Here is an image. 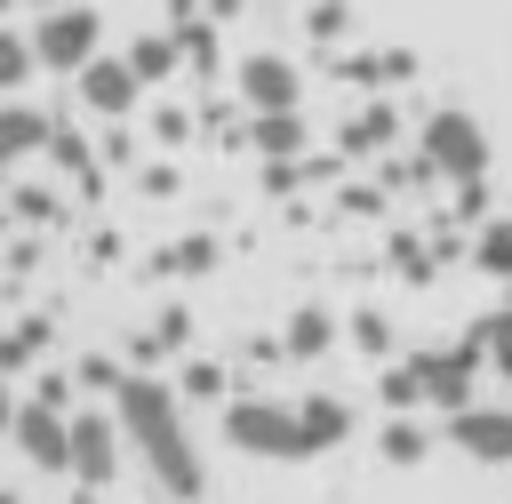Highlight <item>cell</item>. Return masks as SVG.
Instances as JSON below:
<instances>
[{
  "mask_svg": "<svg viewBox=\"0 0 512 504\" xmlns=\"http://www.w3.org/2000/svg\"><path fill=\"white\" fill-rule=\"evenodd\" d=\"M112 432L144 456V472H152V488H160L168 504H200V496H208V464H200V448H192V432H184V400L168 392V376L128 368L120 392H112Z\"/></svg>",
  "mask_w": 512,
  "mask_h": 504,
  "instance_id": "6da1fadb",
  "label": "cell"
},
{
  "mask_svg": "<svg viewBox=\"0 0 512 504\" xmlns=\"http://www.w3.org/2000/svg\"><path fill=\"white\" fill-rule=\"evenodd\" d=\"M416 160H424V176H448V184H480V176H488V128H480L472 112L440 104V112H424Z\"/></svg>",
  "mask_w": 512,
  "mask_h": 504,
  "instance_id": "7a4b0ae2",
  "label": "cell"
},
{
  "mask_svg": "<svg viewBox=\"0 0 512 504\" xmlns=\"http://www.w3.org/2000/svg\"><path fill=\"white\" fill-rule=\"evenodd\" d=\"M224 440H232L240 456L304 464V456H296V408H288V400H264V392H240V400H224Z\"/></svg>",
  "mask_w": 512,
  "mask_h": 504,
  "instance_id": "3957f363",
  "label": "cell"
},
{
  "mask_svg": "<svg viewBox=\"0 0 512 504\" xmlns=\"http://www.w3.org/2000/svg\"><path fill=\"white\" fill-rule=\"evenodd\" d=\"M96 8H80V0H56V8H40L32 16V64H48V72H88L96 64Z\"/></svg>",
  "mask_w": 512,
  "mask_h": 504,
  "instance_id": "277c9868",
  "label": "cell"
},
{
  "mask_svg": "<svg viewBox=\"0 0 512 504\" xmlns=\"http://www.w3.org/2000/svg\"><path fill=\"white\" fill-rule=\"evenodd\" d=\"M408 376H416V400H432V408H472V392H480V352L472 344H448V352H416L408 360Z\"/></svg>",
  "mask_w": 512,
  "mask_h": 504,
  "instance_id": "5b68a950",
  "label": "cell"
},
{
  "mask_svg": "<svg viewBox=\"0 0 512 504\" xmlns=\"http://www.w3.org/2000/svg\"><path fill=\"white\" fill-rule=\"evenodd\" d=\"M64 472H72L80 488H104V480L120 472V432H112V416H64Z\"/></svg>",
  "mask_w": 512,
  "mask_h": 504,
  "instance_id": "8992f818",
  "label": "cell"
},
{
  "mask_svg": "<svg viewBox=\"0 0 512 504\" xmlns=\"http://www.w3.org/2000/svg\"><path fill=\"white\" fill-rule=\"evenodd\" d=\"M448 440L472 456V464H512V408L504 400H472L448 416Z\"/></svg>",
  "mask_w": 512,
  "mask_h": 504,
  "instance_id": "52a82bcc",
  "label": "cell"
},
{
  "mask_svg": "<svg viewBox=\"0 0 512 504\" xmlns=\"http://www.w3.org/2000/svg\"><path fill=\"white\" fill-rule=\"evenodd\" d=\"M240 96L256 104V120H272V112H296V96H304V72H296L288 56H272V48H256V56L240 64Z\"/></svg>",
  "mask_w": 512,
  "mask_h": 504,
  "instance_id": "ba28073f",
  "label": "cell"
},
{
  "mask_svg": "<svg viewBox=\"0 0 512 504\" xmlns=\"http://www.w3.org/2000/svg\"><path fill=\"white\" fill-rule=\"evenodd\" d=\"M336 440H352V400L344 392H304L296 400V456H328Z\"/></svg>",
  "mask_w": 512,
  "mask_h": 504,
  "instance_id": "9c48e42d",
  "label": "cell"
},
{
  "mask_svg": "<svg viewBox=\"0 0 512 504\" xmlns=\"http://www.w3.org/2000/svg\"><path fill=\"white\" fill-rule=\"evenodd\" d=\"M72 80H80V104H88L96 120H128V112H136V96H144V88H136V72H128L120 56H96V64H88V72H72Z\"/></svg>",
  "mask_w": 512,
  "mask_h": 504,
  "instance_id": "30bf717a",
  "label": "cell"
},
{
  "mask_svg": "<svg viewBox=\"0 0 512 504\" xmlns=\"http://www.w3.org/2000/svg\"><path fill=\"white\" fill-rule=\"evenodd\" d=\"M8 432H16V448H24L32 472H64V416H48V408H16Z\"/></svg>",
  "mask_w": 512,
  "mask_h": 504,
  "instance_id": "8fae6325",
  "label": "cell"
},
{
  "mask_svg": "<svg viewBox=\"0 0 512 504\" xmlns=\"http://www.w3.org/2000/svg\"><path fill=\"white\" fill-rule=\"evenodd\" d=\"M408 72H416L408 48H368V56H344V64H336L344 88H392V80H408Z\"/></svg>",
  "mask_w": 512,
  "mask_h": 504,
  "instance_id": "7c38bea8",
  "label": "cell"
},
{
  "mask_svg": "<svg viewBox=\"0 0 512 504\" xmlns=\"http://www.w3.org/2000/svg\"><path fill=\"white\" fill-rule=\"evenodd\" d=\"M392 136H400V112H392V104H360V112L344 120V152H352V160H376Z\"/></svg>",
  "mask_w": 512,
  "mask_h": 504,
  "instance_id": "4fadbf2b",
  "label": "cell"
},
{
  "mask_svg": "<svg viewBox=\"0 0 512 504\" xmlns=\"http://www.w3.org/2000/svg\"><path fill=\"white\" fill-rule=\"evenodd\" d=\"M280 344H288V360H320V352L336 344V320H328L320 304H304V312H288V328H280Z\"/></svg>",
  "mask_w": 512,
  "mask_h": 504,
  "instance_id": "5bb4252c",
  "label": "cell"
},
{
  "mask_svg": "<svg viewBox=\"0 0 512 504\" xmlns=\"http://www.w3.org/2000/svg\"><path fill=\"white\" fill-rule=\"evenodd\" d=\"M40 144H48V120L32 104H0V168L24 160V152H40Z\"/></svg>",
  "mask_w": 512,
  "mask_h": 504,
  "instance_id": "9a60e30c",
  "label": "cell"
},
{
  "mask_svg": "<svg viewBox=\"0 0 512 504\" xmlns=\"http://www.w3.org/2000/svg\"><path fill=\"white\" fill-rule=\"evenodd\" d=\"M248 144H256L272 168H280V160H296V152H304V112H272V120H256V128H248Z\"/></svg>",
  "mask_w": 512,
  "mask_h": 504,
  "instance_id": "2e32d148",
  "label": "cell"
},
{
  "mask_svg": "<svg viewBox=\"0 0 512 504\" xmlns=\"http://www.w3.org/2000/svg\"><path fill=\"white\" fill-rule=\"evenodd\" d=\"M472 264H480L488 280H512V216H488V224L472 232Z\"/></svg>",
  "mask_w": 512,
  "mask_h": 504,
  "instance_id": "e0dca14e",
  "label": "cell"
},
{
  "mask_svg": "<svg viewBox=\"0 0 512 504\" xmlns=\"http://www.w3.org/2000/svg\"><path fill=\"white\" fill-rule=\"evenodd\" d=\"M120 64L136 72V88H152V80H168V72H176V40H168V32H144Z\"/></svg>",
  "mask_w": 512,
  "mask_h": 504,
  "instance_id": "ac0fdd59",
  "label": "cell"
},
{
  "mask_svg": "<svg viewBox=\"0 0 512 504\" xmlns=\"http://www.w3.org/2000/svg\"><path fill=\"white\" fill-rule=\"evenodd\" d=\"M376 456H384V464H424V456H432V432L408 424V416H392V424L376 432Z\"/></svg>",
  "mask_w": 512,
  "mask_h": 504,
  "instance_id": "d6986e66",
  "label": "cell"
},
{
  "mask_svg": "<svg viewBox=\"0 0 512 504\" xmlns=\"http://www.w3.org/2000/svg\"><path fill=\"white\" fill-rule=\"evenodd\" d=\"M168 392H176V400H216V408H224V368H216V360H184V376H176Z\"/></svg>",
  "mask_w": 512,
  "mask_h": 504,
  "instance_id": "ffe728a7",
  "label": "cell"
},
{
  "mask_svg": "<svg viewBox=\"0 0 512 504\" xmlns=\"http://www.w3.org/2000/svg\"><path fill=\"white\" fill-rule=\"evenodd\" d=\"M40 344H48V320H16V328L0 336V376L24 368V360H40Z\"/></svg>",
  "mask_w": 512,
  "mask_h": 504,
  "instance_id": "44dd1931",
  "label": "cell"
},
{
  "mask_svg": "<svg viewBox=\"0 0 512 504\" xmlns=\"http://www.w3.org/2000/svg\"><path fill=\"white\" fill-rule=\"evenodd\" d=\"M352 344H360L368 360H392V352H400V336H392L384 312H352Z\"/></svg>",
  "mask_w": 512,
  "mask_h": 504,
  "instance_id": "7402d4cb",
  "label": "cell"
},
{
  "mask_svg": "<svg viewBox=\"0 0 512 504\" xmlns=\"http://www.w3.org/2000/svg\"><path fill=\"white\" fill-rule=\"evenodd\" d=\"M472 352H480V360H496V368H512V312H488V320H480V336H472Z\"/></svg>",
  "mask_w": 512,
  "mask_h": 504,
  "instance_id": "603a6c76",
  "label": "cell"
},
{
  "mask_svg": "<svg viewBox=\"0 0 512 504\" xmlns=\"http://www.w3.org/2000/svg\"><path fill=\"white\" fill-rule=\"evenodd\" d=\"M344 24H352V0H312L304 8V32L312 40H344Z\"/></svg>",
  "mask_w": 512,
  "mask_h": 504,
  "instance_id": "cb8c5ba5",
  "label": "cell"
},
{
  "mask_svg": "<svg viewBox=\"0 0 512 504\" xmlns=\"http://www.w3.org/2000/svg\"><path fill=\"white\" fill-rule=\"evenodd\" d=\"M184 336H192V320H184V312H176V304H168V312H160V320H152V336H144V344H136V352H184Z\"/></svg>",
  "mask_w": 512,
  "mask_h": 504,
  "instance_id": "d4e9b609",
  "label": "cell"
},
{
  "mask_svg": "<svg viewBox=\"0 0 512 504\" xmlns=\"http://www.w3.org/2000/svg\"><path fill=\"white\" fill-rule=\"evenodd\" d=\"M376 400H384L392 416H408V408H416V376H408V360H392V368H384V384H376Z\"/></svg>",
  "mask_w": 512,
  "mask_h": 504,
  "instance_id": "484cf974",
  "label": "cell"
},
{
  "mask_svg": "<svg viewBox=\"0 0 512 504\" xmlns=\"http://www.w3.org/2000/svg\"><path fill=\"white\" fill-rule=\"evenodd\" d=\"M24 72H32V48L16 32H0V88H24Z\"/></svg>",
  "mask_w": 512,
  "mask_h": 504,
  "instance_id": "4316f807",
  "label": "cell"
},
{
  "mask_svg": "<svg viewBox=\"0 0 512 504\" xmlns=\"http://www.w3.org/2000/svg\"><path fill=\"white\" fill-rule=\"evenodd\" d=\"M392 272H400V280H432V264H424V240H408V232H400V240H392Z\"/></svg>",
  "mask_w": 512,
  "mask_h": 504,
  "instance_id": "83f0119b",
  "label": "cell"
},
{
  "mask_svg": "<svg viewBox=\"0 0 512 504\" xmlns=\"http://www.w3.org/2000/svg\"><path fill=\"white\" fill-rule=\"evenodd\" d=\"M208 256H216V240H176V248H168L160 264H168V272H200Z\"/></svg>",
  "mask_w": 512,
  "mask_h": 504,
  "instance_id": "f1b7e54d",
  "label": "cell"
},
{
  "mask_svg": "<svg viewBox=\"0 0 512 504\" xmlns=\"http://www.w3.org/2000/svg\"><path fill=\"white\" fill-rule=\"evenodd\" d=\"M456 216L480 232V224H488V184H456Z\"/></svg>",
  "mask_w": 512,
  "mask_h": 504,
  "instance_id": "f546056e",
  "label": "cell"
},
{
  "mask_svg": "<svg viewBox=\"0 0 512 504\" xmlns=\"http://www.w3.org/2000/svg\"><path fill=\"white\" fill-rule=\"evenodd\" d=\"M120 376H128V368H120V360H104V352H88V360H80V384H104V392H120Z\"/></svg>",
  "mask_w": 512,
  "mask_h": 504,
  "instance_id": "4dcf8cb0",
  "label": "cell"
},
{
  "mask_svg": "<svg viewBox=\"0 0 512 504\" xmlns=\"http://www.w3.org/2000/svg\"><path fill=\"white\" fill-rule=\"evenodd\" d=\"M8 416H16V392H8V376H0V432H8Z\"/></svg>",
  "mask_w": 512,
  "mask_h": 504,
  "instance_id": "1f68e13d",
  "label": "cell"
},
{
  "mask_svg": "<svg viewBox=\"0 0 512 504\" xmlns=\"http://www.w3.org/2000/svg\"><path fill=\"white\" fill-rule=\"evenodd\" d=\"M64 504H104V496H96V488H72V496H64Z\"/></svg>",
  "mask_w": 512,
  "mask_h": 504,
  "instance_id": "d6a6232c",
  "label": "cell"
}]
</instances>
